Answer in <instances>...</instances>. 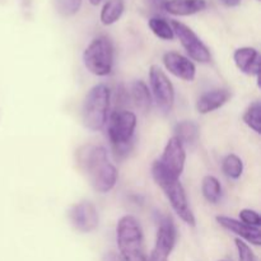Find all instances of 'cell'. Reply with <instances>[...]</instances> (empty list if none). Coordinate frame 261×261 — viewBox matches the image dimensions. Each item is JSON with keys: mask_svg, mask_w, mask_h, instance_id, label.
<instances>
[{"mask_svg": "<svg viewBox=\"0 0 261 261\" xmlns=\"http://www.w3.org/2000/svg\"><path fill=\"white\" fill-rule=\"evenodd\" d=\"M76 162L97 193L106 194L115 188L117 170L109 161L106 148L97 144L82 145L76 150Z\"/></svg>", "mask_w": 261, "mask_h": 261, "instance_id": "cell-1", "label": "cell"}, {"mask_svg": "<svg viewBox=\"0 0 261 261\" xmlns=\"http://www.w3.org/2000/svg\"><path fill=\"white\" fill-rule=\"evenodd\" d=\"M137 127V116L132 111L116 110L109 120V139L112 152L117 160H122L134 147V134Z\"/></svg>", "mask_w": 261, "mask_h": 261, "instance_id": "cell-2", "label": "cell"}, {"mask_svg": "<svg viewBox=\"0 0 261 261\" xmlns=\"http://www.w3.org/2000/svg\"><path fill=\"white\" fill-rule=\"evenodd\" d=\"M116 241L120 256L125 261H148L142 226L135 217L120 218L116 227Z\"/></svg>", "mask_w": 261, "mask_h": 261, "instance_id": "cell-3", "label": "cell"}, {"mask_svg": "<svg viewBox=\"0 0 261 261\" xmlns=\"http://www.w3.org/2000/svg\"><path fill=\"white\" fill-rule=\"evenodd\" d=\"M152 176L155 184L163 190L165 195L167 196L171 206L173 208L175 213L185 222L189 226H195L196 221L194 217L193 211L189 205L188 196H186L185 189L181 185L180 180L175 178L173 176L168 175L165 170L155 161L152 165Z\"/></svg>", "mask_w": 261, "mask_h": 261, "instance_id": "cell-4", "label": "cell"}, {"mask_svg": "<svg viewBox=\"0 0 261 261\" xmlns=\"http://www.w3.org/2000/svg\"><path fill=\"white\" fill-rule=\"evenodd\" d=\"M111 92L105 84H97L87 93L82 109V120L84 126L92 132L103 129L109 119Z\"/></svg>", "mask_w": 261, "mask_h": 261, "instance_id": "cell-5", "label": "cell"}, {"mask_svg": "<svg viewBox=\"0 0 261 261\" xmlns=\"http://www.w3.org/2000/svg\"><path fill=\"white\" fill-rule=\"evenodd\" d=\"M83 63L94 75H109L114 66V46L110 38L98 36L92 40L83 53Z\"/></svg>", "mask_w": 261, "mask_h": 261, "instance_id": "cell-6", "label": "cell"}, {"mask_svg": "<svg viewBox=\"0 0 261 261\" xmlns=\"http://www.w3.org/2000/svg\"><path fill=\"white\" fill-rule=\"evenodd\" d=\"M149 84L154 101L161 111L165 114L171 112L175 102V88L165 71L157 65H152L149 69Z\"/></svg>", "mask_w": 261, "mask_h": 261, "instance_id": "cell-7", "label": "cell"}, {"mask_svg": "<svg viewBox=\"0 0 261 261\" xmlns=\"http://www.w3.org/2000/svg\"><path fill=\"white\" fill-rule=\"evenodd\" d=\"M170 24L172 27L173 33L177 36L181 45L184 46L188 55L193 60L199 61V63H211V51H209V48L204 45L203 41L198 37V35L190 27H188L184 23L177 22V20H171Z\"/></svg>", "mask_w": 261, "mask_h": 261, "instance_id": "cell-8", "label": "cell"}, {"mask_svg": "<svg viewBox=\"0 0 261 261\" xmlns=\"http://www.w3.org/2000/svg\"><path fill=\"white\" fill-rule=\"evenodd\" d=\"M176 237H177V231L172 218L171 217L161 218L158 223L155 245L148 261H168V257L176 245Z\"/></svg>", "mask_w": 261, "mask_h": 261, "instance_id": "cell-9", "label": "cell"}, {"mask_svg": "<svg viewBox=\"0 0 261 261\" xmlns=\"http://www.w3.org/2000/svg\"><path fill=\"white\" fill-rule=\"evenodd\" d=\"M70 224L82 233H89L98 227L99 217L97 208L88 200H82L70 206L68 212Z\"/></svg>", "mask_w": 261, "mask_h": 261, "instance_id": "cell-10", "label": "cell"}, {"mask_svg": "<svg viewBox=\"0 0 261 261\" xmlns=\"http://www.w3.org/2000/svg\"><path fill=\"white\" fill-rule=\"evenodd\" d=\"M186 152L182 143L176 137H172L166 144L163 154L157 161L161 167L175 178H180L185 168Z\"/></svg>", "mask_w": 261, "mask_h": 261, "instance_id": "cell-11", "label": "cell"}, {"mask_svg": "<svg viewBox=\"0 0 261 261\" xmlns=\"http://www.w3.org/2000/svg\"><path fill=\"white\" fill-rule=\"evenodd\" d=\"M163 64L166 69L177 78L186 82H193L196 75L195 64L175 51H168L163 55Z\"/></svg>", "mask_w": 261, "mask_h": 261, "instance_id": "cell-12", "label": "cell"}, {"mask_svg": "<svg viewBox=\"0 0 261 261\" xmlns=\"http://www.w3.org/2000/svg\"><path fill=\"white\" fill-rule=\"evenodd\" d=\"M216 219L219 226H222L224 229L232 232V233L237 234L240 239L246 240L247 242L255 245V246L261 245V231L257 227L249 226V224H245L244 222L226 216H218L216 217Z\"/></svg>", "mask_w": 261, "mask_h": 261, "instance_id": "cell-13", "label": "cell"}, {"mask_svg": "<svg viewBox=\"0 0 261 261\" xmlns=\"http://www.w3.org/2000/svg\"><path fill=\"white\" fill-rule=\"evenodd\" d=\"M233 60L237 68L245 74L255 75L259 79L260 75V54L254 47L237 48L233 54Z\"/></svg>", "mask_w": 261, "mask_h": 261, "instance_id": "cell-14", "label": "cell"}, {"mask_svg": "<svg viewBox=\"0 0 261 261\" xmlns=\"http://www.w3.org/2000/svg\"><path fill=\"white\" fill-rule=\"evenodd\" d=\"M229 98H231V92L228 89L218 88L205 92L196 101V110H198L199 114H209V112L221 109Z\"/></svg>", "mask_w": 261, "mask_h": 261, "instance_id": "cell-15", "label": "cell"}, {"mask_svg": "<svg viewBox=\"0 0 261 261\" xmlns=\"http://www.w3.org/2000/svg\"><path fill=\"white\" fill-rule=\"evenodd\" d=\"M206 8L205 0H168L165 5V10L173 15H193L203 12Z\"/></svg>", "mask_w": 261, "mask_h": 261, "instance_id": "cell-16", "label": "cell"}, {"mask_svg": "<svg viewBox=\"0 0 261 261\" xmlns=\"http://www.w3.org/2000/svg\"><path fill=\"white\" fill-rule=\"evenodd\" d=\"M130 97H132L134 105L140 111H149L150 105H152V96H150V91L148 89L147 84L144 82H133L132 86H130Z\"/></svg>", "mask_w": 261, "mask_h": 261, "instance_id": "cell-17", "label": "cell"}, {"mask_svg": "<svg viewBox=\"0 0 261 261\" xmlns=\"http://www.w3.org/2000/svg\"><path fill=\"white\" fill-rule=\"evenodd\" d=\"M173 137L177 138L181 143L185 145L195 144L199 139V127L198 125L190 120H184V121L178 122L175 127V135Z\"/></svg>", "mask_w": 261, "mask_h": 261, "instance_id": "cell-18", "label": "cell"}, {"mask_svg": "<svg viewBox=\"0 0 261 261\" xmlns=\"http://www.w3.org/2000/svg\"><path fill=\"white\" fill-rule=\"evenodd\" d=\"M125 9L124 0H109L106 4L103 5L101 10V22L102 24L110 25L114 24L115 22L121 18L122 13Z\"/></svg>", "mask_w": 261, "mask_h": 261, "instance_id": "cell-19", "label": "cell"}, {"mask_svg": "<svg viewBox=\"0 0 261 261\" xmlns=\"http://www.w3.org/2000/svg\"><path fill=\"white\" fill-rule=\"evenodd\" d=\"M201 191L205 200L211 204H217L222 198V185L218 178L214 176H205L203 178Z\"/></svg>", "mask_w": 261, "mask_h": 261, "instance_id": "cell-20", "label": "cell"}, {"mask_svg": "<svg viewBox=\"0 0 261 261\" xmlns=\"http://www.w3.org/2000/svg\"><path fill=\"white\" fill-rule=\"evenodd\" d=\"M222 171L228 178L237 180L241 177L242 172H244V162L239 155L228 154L224 157L223 162H222Z\"/></svg>", "mask_w": 261, "mask_h": 261, "instance_id": "cell-21", "label": "cell"}, {"mask_svg": "<svg viewBox=\"0 0 261 261\" xmlns=\"http://www.w3.org/2000/svg\"><path fill=\"white\" fill-rule=\"evenodd\" d=\"M148 25L152 30V32L154 33L157 37H160L161 40L171 41L175 37V33H173L172 27H171L170 23L166 19L161 17H153L150 18L149 22H148Z\"/></svg>", "mask_w": 261, "mask_h": 261, "instance_id": "cell-22", "label": "cell"}, {"mask_svg": "<svg viewBox=\"0 0 261 261\" xmlns=\"http://www.w3.org/2000/svg\"><path fill=\"white\" fill-rule=\"evenodd\" d=\"M244 121L250 129L255 133H261V103L259 101H255L247 107L244 114Z\"/></svg>", "mask_w": 261, "mask_h": 261, "instance_id": "cell-23", "label": "cell"}, {"mask_svg": "<svg viewBox=\"0 0 261 261\" xmlns=\"http://www.w3.org/2000/svg\"><path fill=\"white\" fill-rule=\"evenodd\" d=\"M56 12L63 17L76 14L82 7V0H54Z\"/></svg>", "mask_w": 261, "mask_h": 261, "instance_id": "cell-24", "label": "cell"}, {"mask_svg": "<svg viewBox=\"0 0 261 261\" xmlns=\"http://www.w3.org/2000/svg\"><path fill=\"white\" fill-rule=\"evenodd\" d=\"M240 219L241 222H244L245 224H249V226L257 227L259 228L261 224V217L257 212L252 211V209H242L240 212Z\"/></svg>", "mask_w": 261, "mask_h": 261, "instance_id": "cell-25", "label": "cell"}, {"mask_svg": "<svg viewBox=\"0 0 261 261\" xmlns=\"http://www.w3.org/2000/svg\"><path fill=\"white\" fill-rule=\"evenodd\" d=\"M234 244H236L237 251H239L240 261H257L256 256H255L252 250L249 247V245L245 244L241 239L234 240Z\"/></svg>", "mask_w": 261, "mask_h": 261, "instance_id": "cell-26", "label": "cell"}, {"mask_svg": "<svg viewBox=\"0 0 261 261\" xmlns=\"http://www.w3.org/2000/svg\"><path fill=\"white\" fill-rule=\"evenodd\" d=\"M168 0H147L148 5H149V8L152 10H154V12H163L165 10V5L166 3H167Z\"/></svg>", "mask_w": 261, "mask_h": 261, "instance_id": "cell-27", "label": "cell"}, {"mask_svg": "<svg viewBox=\"0 0 261 261\" xmlns=\"http://www.w3.org/2000/svg\"><path fill=\"white\" fill-rule=\"evenodd\" d=\"M102 261H125V260L122 259V257L120 256V254H117V252L109 251L103 255Z\"/></svg>", "mask_w": 261, "mask_h": 261, "instance_id": "cell-28", "label": "cell"}, {"mask_svg": "<svg viewBox=\"0 0 261 261\" xmlns=\"http://www.w3.org/2000/svg\"><path fill=\"white\" fill-rule=\"evenodd\" d=\"M221 3L224 5V7L233 8V7H237V5L241 3V0H221Z\"/></svg>", "mask_w": 261, "mask_h": 261, "instance_id": "cell-29", "label": "cell"}, {"mask_svg": "<svg viewBox=\"0 0 261 261\" xmlns=\"http://www.w3.org/2000/svg\"><path fill=\"white\" fill-rule=\"evenodd\" d=\"M101 2L102 0H89V3H91L92 5H98Z\"/></svg>", "mask_w": 261, "mask_h": 261, "instance_id": "cell-30", "label": "cell"}, {"mask_svg": "<svg viewBox=\"0 0 261 261\" xmlns=\"http://www.w3.org/2000/svg\"><path fill=\"white\" fill-rule=\"evenodd\" d=\"M221 261H226V260H221Z\"/></svg>", "mask_w": 261, "mask_h": 261, "instance_id": "cell-31", "label": "cell"}, {"mask_svg": "<svg viewBox=\"0 0 261 261\" xmlns=\"http://www.w3.org/2000/svg\"><path fill=\"white\" fill-rule=\"evenodd\" d=\"M257 2H260V0H257Z\"/></svg>", "mask_w": 261, "mask_h": 261, "instance_id": "cell-32", "label": "cell"}]
</instances>
